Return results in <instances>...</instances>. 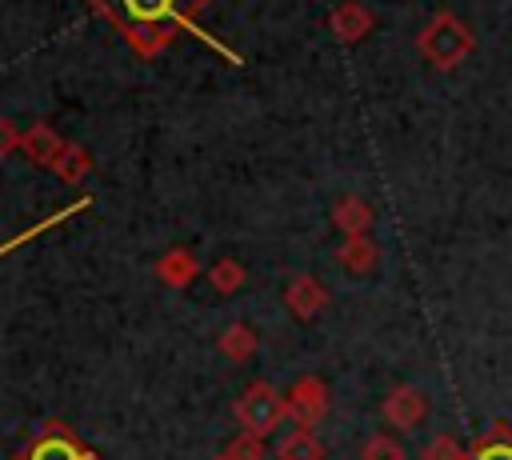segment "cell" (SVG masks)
Here are the masks:
<instances>
[{
  "mask_svg": "<svg viewBox=\"0 0 512 460\" xmlns=\"http://www.w3.org/2000/svg\"><path fill=\"white\" fill-rule=\"evenodd\" d=\"M420 460H468V456H464V448H460L452 436H432V440L424 444Z\"/></svg>",
  "mask_w": 512,
  "mask_h": 460,
  "instance_id": "e0dca14e",
  "label": "cell"
},
{
  "mask_svg": "<svg viewBox=\"0 0 512 460\" xmlns=\"http://www.w3.org/2000/svg\"><path fill=\"white\" fill-rule=\"evenodd\" d=\"M112 28L140 52V56H156L176 28H192V16L204 8V0H92Z\"/></svg>",
  "mask_w": 512,
  "mask_h": 460,
  "instance_id": "6da1fadb",
  "label": "cell"
},
{
  "mask_svg": "<svg viewBox=\"0 0 512 460\" xmlns=\"http://www.w3.org/2000/svg\"><path fill=\"white\" fill-rule=\"evenodd\" d=\"M224 456H228V460H264V440H260V436H252V432L232 436V440H228V448H224Z\"/></svg>",
  "mask_w": 512,
  "mask_h": 460,
  "instance_id": "2e32d148",
  "label": "cell"
},
{
  "mask_svg": "<svg viewBox=\"0 0 512 460\" xmlns=\"http://www.w3.org/2000/svg\"><path fill=\"white\" fill-rule=\"evenodd\" d=\"M12 460H100V452L88 448L64 420H44V428Z\"/></svg>",
  "mask_w": 512,
  "mask_h": 460,
  "instance_id": "3957f363",
  "label": "cell"
},
{
  "mask_svg": "<svg viewBox=\"0 0 512 460\" xmlns=\"http://www.w3.org/2000/svg\"><path fill=\"white\" fill-rule=\"evenodd\" d=\"M208 280H212V288H216V292L232 296V292H240V288H244V264H240V260H232V256H224V260H216V264L208 268Z\"/></svg>",
  "mask_w": 512,
  "mask_h": 460,
  "instance_id": "4fadbf2b",
  "label": "cell"
},
{
  "mask_svg": "<svg viewBox=\"0 0 512 460\" xmlns=\"http://www.w3.org/2000/svg\"><path fill=\"white\" fill-rule=\"evenodd\" d=\"M256 332L244 324V320H236V324H228L224 332H220V340H216V348H220V356L224 360H236V364H244L248 356H256Z\"/></svg>",
  "mask_w": 512,
  "mask_h": 460,
  "instance_id": "9c48e42d",
  "label": "cell"
},
{
  "mask_svg": "<svg viewBox=\"0 0 512 460\" xmlns=\"http://www.w3.org/2000/svg\"><path fill=\"white\" fill-rule=\"evenodd\" d=\"M476 460H512V444H508V440H500V444H484V448L476 452Z\"/></svg>",
  "mask_w": 512,
  "mask_h": 460,
  "instance_id": "ffe728a7",
  "label": "cell"
},
{
  "mask_svg": "<svg viewBox=\"0 0 512 460\" xmlns=\"http://www.w3.org/2000/svg\"><path fill=\"white\" fill-rule=\"evenodd\" d=\"M380 412H384V420L392 424V428H416L424 416H428V400H424V392H416L412 384H400V388H392L388 396H384V404H380Z\"/></svg>",
  "mask_w": 512,
  "mask_h": 460,
  "instance_id": "5b68a950",
  "label": "cell"
},
{
  "mask_svg": "<svg viewBox=\"0 0 512 460\" xmlns=\"http://www.w3.org/2000/svg\"><path fill=\"white\" fill-rule=\"evenodd\" d=\"M212 460H228V456H224V452H220V456H212Z\"/></svg>",
  "mask_w": 512,
  "mask_h": 460,
  "instance_id": "44dd1931",
  "label": "cell"
},
{
  "mask_svg": "<svg viewBox=\"0 0 512 460\" xmlns=\"http://www.w3.org/2000/svg\"><path fill=\"white\" fill-rule=\"evenodd\" d=\"M336 264L348 272H368L376 264V248L364 236H348V244H340V252H336Z\"/></svg>",
  "mask_w": 512,
  "mask_h": 460,
  "instance_id": "7c38bea8",
  "label": "cell"
},
{
  "mask_svg": "<svg viewBox=\"0 0 512 460\" xmlns=\"http://www.w3.org/2000/svg\"><path fill=\"white\" fill-rule=\"evenodd\" d=\"M288 416L300 424V428H312L328 416V388L320 376H300L288 392Z\"/></svg>",
  "mask_w": 512,
  "mask_h": 460,
  "instance_id": "277c9868",
  "label": "cell"
},
{
  "mask_svg": "<svg viewBox=\"0 0 512 460\" xmlns=\"http://www.w3.org/2000/svg\"><path fill=\"white\" fill-rule=\"evenodd\" d=\"M332 220L348 232V236H360L364 228H368V220H372V212L360 204V200H340L336 204V212H332Z\"/></svg>",
  "mask_w": 512,
  "mask_h": 460,
  "instance_id": "5bb4252c",
  "label": "cell"
},
{
  "mask_svg": "<svg viewBox=\"0 0 512 460\" xmlns=\"http://www.w3.org/2000/svg\"><path fill=\"white\" fill-rule=\"evenodd\" d=\"M284 304L292 308V316L312 320V316L328 304V292H324V284H320L316 276H296V280L284 288Z\"/></svg>",
  "mask_w": 512,
  "mask_h": 460,
  "instance_id": "8992f818",
  "label": "cell"
},
{
  "mask_svg": "<svg viewBox=\"0 0 512 460\" xmlns=\"http://www.w3.org/2000/svg\"><path fill=\"white\" fill-rule=\"evenodd\" d=\"M64 144H68V140H60V132H56L52 124H32V128L20 136V152H24L32 164H44V168L60 156Z\"/></svg>",
  "mask_w": 512,
  "mask_h": 460,
  "instance_id": "52a82bcc",
  "label": "cell"
},
{
  "mask_svg": "<svg viewBox=\"0 0 512 460\" xmlns=\"http://www.w3.org/2000/svg\"><path fill=\"white\" fill-rule=\"evenodd\" d=\"M332 28H336L344 40H352V36H360V32L368 28V20H364L360 8H340V12L332 16Z\"/></svg>",
  "mask_w": 512,
  "mask_h": 460,
  "instance_id": "ac0fdd59",
  "label": "cell"
},
{
  "mask_svg": "<svg viewBox=\"0 0 512 460\" xmlns=\"http://www.w3.org/2000/svg\"><path fill=\"white\" fill-rule=\"evenodd\" d=\"M156 276H160V284H168V288H188V284L200 276V264H196V256H192L188 248H168V252L156 260Z\"/></svg>",
  "mask_w": 512,
  "mask_h": 460,
  "instance_id": "ba28073f",
  "label": "cell"
},
{
  "mask_svg": "<svg viewBox=\"0 0 512 460\" xmlns=\"http://www.w3.org/2000/svg\"><path fill=\"white\" fill-rule=\"evenodd\" d=\"M48 168H52L64 184H80V180L88 176V168H92V156H88L80 144H64V148H60V156H56Z\"/></svg>",
  "mask_w": 512,
  "mask_h": 460,
  "instance_id": "8fae6325",
  "label": "cell"
},
{
  "mask_svg": "<svg viewBox=\"0 0 512 460\" xmlns=\"http://www.w3.org/2000/svg\"><path fill=\"white\" fill-rule=\"evenodd\" d=\"M360 460H404V448H400V440H396V436L376 432V436H368V440H364Z\"/></svg>",
  "mask_w": 512,
  "mask_h": 460,
  "instance_id": "9a60e30c",
  "label": "cell"
},
{
  "mask_svg": "<svg viewBox=\"0 0 512 460\" xmlns=\"http://www.w3.org/2000/svg\"><path fill=\"white\" fill-rule=\"evenodd\" d=\"M276 460H324V448L312 436V428H296L276 444Z\"/></svg>",
  "mask_w": 512,
  "mask_h": 460,
  "instance_id": "30bf717a",
  "label": "cell"
},
{
  "mask_svg": "<svg viewBox=\"0 0 512 460\" xmlns=\"http://www.w3.org/2000/svg\"><path fill=\"white\" fill-rule=\"evenodd\" d=\"M20 136H24V132H20L8 116H0V156H8L12 148H20Z\"/></svg>",
  "mask_w": 512,
  "mask_h": 460,
  "instance_id": "d6986e66",
  "label": "cell"
},
{
  "mask_svg": "<svg viewBox=\"0 0 512 460\" xmlns=\"http://www.w3.org/2000/svg\"><path fill=\"white\" fill-rule=\"evenodd\" d=\"M232 412H236V420H240L244 432H252V436H268V432H276L280 420L288 416V396H280L268 380H252V384L236 396Z\"/></svg>",
  "mask_w": 512,
  "mask_h": 460,
  "instance_id": "7a4b0ae2",
  "label": "cell"
}]
</instances>
